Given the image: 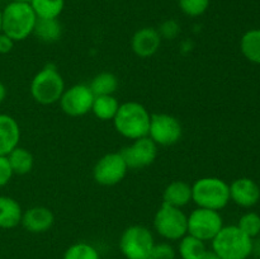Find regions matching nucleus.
<instances>
[{"label":"nucleus","mask_w":260,"mask_h":259,"mask_svg":"<svg viewBox=\"0 0 260 259\" xmlns=\"http://www.w3.org/2000/svg\"><path fill=\"white\" fill-rule=\"evenodd\" d=\"M149 111L139 102H126L121 104L113 118L114 128L119 135L128 140H137L149 136Z\"/></svg>","instance_id":"nucleus-1"},{"label":"nucleus","mask_w":260,"mask_h":259,"mask_svg":"<svg viewBox=\"0 0 260 259\" xmlns=\"http://www.w3.org/2000/svg\"><path fill=\"white\" fill-rule=\"evenodd\" d=\"M2 22L3 33L18 42L32 35L37 15L29 3L12 2L2 10Z\"/></svg>","instance_id":"nucleus-2"},{"label":"nucleus","mask_w":260,"mask_h":259,"mask_svg":"<svg viewBox=\"0 0 260 259\" xmlns=\"http://www.w3.org/2000/svg\"><path fill=\"white\" fill-rule=\"evenodd\" d=\"M253 243L236 225L223 226L212 239V250L221 259H248L253 254Z\"/></svg>","instance_id":"nucleus-3"},{"label":"nucleus","mask_w":260,"mask_h":259,"mask_svg":"<svg viewBox=\"0 0 260 259\" xmlns=\"http://www.w3.org/2000/svg\"><path fill=\"white\" fill-rule=\"evenodd\" d=\"M192 201L202 208L220 211L230 202V184L217 177H205L192 185Z\"/></svg>","instance_id":"nucleus-4"},{"label":"nucleus","mask_w":260,"mask_h":259,"mask_svg":"<svg viewBox=\"0 0 260 259\" xmlns=\"http://www.w3.org/2000/svg\"><path fill=\"white\" fill-rule=\"evenodd\" d=\"M65 91V81L57 69L47 65L38 71L30 83V95L43 106L55 104Z\"/></svg>","instance_id":"nucleus-5"},{"label":"nucleus","mask_w":260,"mask_h":259,"mask_svg":"<svg viewBox=\"0 0 260 259\" xmlns=\"http://www.w3.org/2000/svg\"><path fill=\"white\" fill-rule=\"evenodd\" d=\"M154 228L156 233L167 240H180L188 234V216L182 208L162 202L155 213Z\"/></svg>","instance_id":"nucleus-6"},{"label":"nucleus","mask_w":260,"mask_h":259,"mask_svg":"<svg viewBox=\"0 0 260 259\" xmlns=\"http://www.w3.org/2000/svg\"><path fill=\"white\" fill-rule=\"evenodd\" d=\"M154 245L152 233L141 225L127 228L119 239V250L126 259H147Z\"/></svg>","instance_id":"nucleus-7"},{"label":"nucleus","mask_w":260,"mask_h":259,"mask_svg":"<svg viewBox=\"0 0 260 259\" xmlns=\"http://www.w3.org/2000/svg\"><path fill=\"white\" fill-rule=\"evenodd\" d=\"M222 228L223 220L218 211L198 207L188 216V234L205 243L212 241Z\"/></svg>","instance_id":"nucleus-8"},{"label":"nucleus","mask_w":260,"mask_h":259,"mask_svg":"<svg viewBox=\"0 0 260 259\" xmlns=\"http://www.w3.org/2000/svg\"><path fill=\"white\" fill-rule=\"evenodd\" d=\"M127 167L121 152H109L96 161L93 169V177L101 185H116L126 177Z\"/></svg>","instance_id":"nucleus-9"},{"label":"nucleus","mask_w":260,"mask_h":259,"mask_svg":"<svg viewBox=\"0 0 260 259\" xmlns=\"http://www.w3.org/2000/svg\"><path fill=\"white\" fill-rule=\"evenodd\" d=\"M183 134L182 124L175 118L167 113L152 114L150 121L149 137L160 146H170L177 144Z\"/></svg>","instance_id":"nucleus-10"},{"label":"nucleus","mask_w":260,"mask_h":259,"mask_svg":"<svg viewBox=\"0 0 260 259\" xmlns=\"http://www.w3.org/2000/svg\"><path fill=\"white\" fill-rule=\"evenodd\" d=\"M94 96L95 95L90 90L89 85L76 84L69 89H65L58 102H60L61 109L68 116L80 117L91 111Z\"/></svg>","instance_id":"nucleus-11"},{"label":"nucleus","mask_w":260,"mask_h":259,"mask_svg":"<svg viewBox=\"0 0 260 259\" xmlns=\"http://www.w3.org/2000/svg\"><path fill=\"white\" fill-rule=\"evenodd\" d=\"M128 169H142L155 161L157 156V145L149 136L134 140L129 146L121 151Z\"/></svg>","instance_id":"nucleus-12"},{"label":"nucleus","mask_w":260,"mask_h":259,"mask_svg":"<svg viewBox=\"0 0 260 259\" xmlns=\"http://www.w3.org/2000/svg\"><path fill=\"white\" fill-rule=\"evenodd\" d=\"M161 45V37L156 28L144 27L136 30L131 40V47L135 55L146 58L155 55Z\"/></svg>","instance_id":"nucleus-13"},{"label":"nucleus","mask_w":260,"mask_h":259,"mask_svg":"<svg viewBox=\"0 0 260 259\" xmlns=\"http://www.w3.org/2000/svg\"><path fill=\"white\" fill-rule=\"evenodd\" d=\"M55 222L52 211L43 206H35L28 208L22 215L20 223L27 231L32 234H42L50 230Z\"/></svg>","instance_id":"nucleus-14"},{"label":"nucleus","mask_w":260,"mask_h":259,"mask_svg":"<svg viewBox=\"0 0 260 259\" xmlns=\"http://www.w3.org/2000/svg\"><path fill=\"white\" fill-rule=\"evenodd\" d=\"M230 200L241 207H253L260 200L259 185L250 178H239L230 184Z\"/></svg>","instance_id":"nucleus-15"},{"label":"nucleus","mask_w":260,"mask_h":259,"mask_svg":"<svg viewBox=\"0 0 260 259\" xmlns=\"http://www.w3.org/2000/svg\"><path fill=\"white\" fill-rule=\"evenodd\" d=\"M20 128L18 122L9 114H0V155L7 156L18 146Z\"/></svg>","instance_id":"nucleus-16"},{"label":"nucleus","mask_w":260,"mask_h":259,"mask_svg":"<svg viewBox=\"0 0 260 259\" xmlns=\"http://www.w3.org/2000/svg\"><path fill=\"white\" fill-rule=\"evenodd\" d=\"M162 198L164 203L183 208L192 201V185L183 180H174L167 185Z\"/></svg>","instance_id":"nucleus-17"},{"label":"nucleus","mask_w":260,"mask_h":259,"mask_svg":"<svg viewBox=\"0 0 260 259\" xmlns=\"http://www.w3.org/2000/svg\"><path fill=\"white\" fill-rule=\"evenodd\" d=\"M23 211L18 201L0 196V229H13L22 221Z\"/></svg>","instance_id":"nucleus-18"},{"label":"nucleus","mask_w":260,"mask_h":259,"mask_svg":"<svg viewBox=\"0 0 260 259\" xmlns=\"http://www.w3.org/2000/svg\"><path fill=\"white\" fill-rule=\"evenodd\" d=\"M119 106L117 98L114 95H95L91 106V112L94 116L102 121L113 119L117 114Z\"/></svg>","instance_id":"nucleus-19"},{"label":"nucleus","mask_w":260,"mask_h":259,"mask_svg":"<svg viewBox=\"0 0 260 259\" xmlns=\"http://www.w3.org/2000/svg\"><path fill=\"white\" fill-rule=\"evenodd\" d=\"M33 35L38 37V40L43 41V42H56L61 38L62 35V27L58 19H42V18H37L36 22L35 29H33Z\"/></svg>","instance_id":"nucleus-20"},{"label":"nucleus","mask_w":260,"mask_h":259,"mask_svg":"<svg viewBox=\"0 0 260 259\" xmlns=\"http://www.w3.org/2000/svg\"><path fill=\"white\" fill-rule=\"evenodd\" d=\"M7 157L14 174L25 175L33 169V164H35L33 155L24 147L17 146L7 155Z\"/></svg>","instance_id":"nucleus-21"},{"label":"nucleus","mask_w":260,"mask_h":259,"mask_svg":"<svg viewBox=\"0 0 260 259\" xmlns=\"http://www.w3.org/2000/svg\"><path fill=\"white\" fill-rule=\"evenodd\" d=\"M29 4L37 18L57 19L65 7V0H30Z\"/></svg>","instance_id":"nucleus-22"},{"label":"nucleus","mask_w":260,"mask_h":259,"mask_svg":"<svg viewBox=\"0 0 260 259\" xmlns=\"http://www.w3.org/2000/svg\"><path fill=\"white\" fill-rule=\"evenodd\" d=\"M240 48L249 61L260 65V29H250L241 37Z\"/></svg>","instance_id":"nucleus-23"},{"label":"nucleus","mask_w":260,"mask_h":259,"mask_svg":"<svg viewBox=\"0 0 260 259\" xmlns=\"http://www.w3.org/2000/svg\"><path fill=\"white\" fill-rule=\"evenodd\" d=\"M206 244L201 239L194 238V236L187 235L180 239L178 251L182 259H201L203 254L206 253Z\"/></svg>","instance_id":"nucleus-24"},{"label":"nucleus","mask_w":260,"mask_h":259,"mask_svg":"<svg viewBox=\"0 0 260 259\" xmlns=\"http://www.w3.org/2000/svg\"><path fill=\"white\" fill-rule=\"evenodd\" d=\"M89 88L94 95H113L118 88V79L112 73H101L94 76Z\"/></svg>","instance_id":"nucleus-25"},{"label":"nucleus","mask_w":260,"mask_h":259,"mask_svg":"<svg viewBox=\"0 0 260 259\" xmlns=\"http://www.w3.org/2000/svg\"><path fill=\"white\" fill-rule=\"evenodd\" d=\"M62 259H101V255L90 244L76 243L66 249Z\"/></svg>","instance_id":"nucleus-26"},{"label":"nucleus","mask_w":260,"mask_h":259,"mask_svg":"<svg viewBox=\"0 0 260 259\" xmlns=\"http://www.w3.org/2000/svg\"><path fill=\"white\" fill-rule=\"evenodd\" d=\"M239 229L249 238H255L260 234V216L255 212H248L243 215L239 220L238 225Z\"/></svg>","instance_id":"nucleus-27"},{"label":"nucleus","mask_w":260,"mask_h":259,"mask_svg":"<svg viewBox=\"0 0 260 259\" xmlns=\"http://www.w3.org/2000/svg\"><path fill=\"white\" fill-rule=\"evenodd\" d=\"M179 8L188 17H200L210 7L211 0H178Z\"/></svg>","instance_id":"nucleus-28"},{"label":"nucleus","mask_w":260,"mask_h":259,"mask_svg":"<svg viewBox=\"0 0 260 259\" xmlns=\"http://www.w3.org/2000/svg\"><path fill=\"white\" fill-rule=\"evenodd\" d=\"M157 32H159L161 40L162 38H165V40H174V38L179 35L180 25L177 20L168 19L160 24Z\"/></svg>","instance_id":"nucleus-29"},{"label":"nucleus","mask_w":260,"mask_h":259,"mask_svg":"<svg viewBox=\"0 0 260 259\" xmlns=\"http://www.w3.org/2000/svg\"><path fill=\"white\" fill-rule=\"evenodd\" d=\"M147 259H175V250L170 244H155Z\"/></svg>","instance_id":"nucleus-30"},{"label":"nucleus","mask_w":260,"mask_h":259,"mask_svg":"<svg viewBox=\"0 0 260 259\" xmlns=\"http://www.w3.org/2000/svg\"><path fill=\"white\" fill-rule=\"evenodd\" d=\"M13 170L9 164V160L5 155H0V187H4L10 182L13 177Z\"/></svg>","instance_id":"nucleus-31"},{"label":"nucleus","mask_w":260,"mask_h":259,"mask_svg":"<svg viewBox=\"0 0 260 259\" xmlns=\"http://www.w3.org/2000/svg\"><path fill=\"white\" fill-rule=\"evenodd\" d=\"M14 41L10 37H8L4 33H0V53L5 55V53H9L10 51L14 47Z\"/></svg>","instance_id":"nucleus-32"},{"label":"nucleus","mask_w":260,"mask_h":259,"mask_svg":"<svg viewBox=\"0 0 260 259\" xmlns=\"http://www.w3.org/2000/svg\"><path fill=\"white\" fill-rule=\"evenodd\" d=\"M201 259H221V258L213 250H206V253L203 254Z\"/></svg>","instance_id":"nucleus-33"},{"label":"nucleus","mask_w":260,"mask_h":259,"mask_svg":"<svg viewBox=\"0 0 260 259\" xmlns=\"http://www.w3.org/2000/svg\"><path fill=\"white\" fill-rule=\"evenodd\" d=\"M5 96H7V88H5L4 84L0 81V103H2L3 101L5 99Z\"/></svg>","instance_id":"nucleus-34"},{"label":"nucleus","mask_w":260,"mask_h":259,"mask_svg":"<svg viewBox=\"0 0 260 259\" xmlns=\"http://www.w3.org/2000/svg\"><path fill=\"white\" fill-rule=\"evenodd\" d=\"M253 253L255 254L258 258H260V240L256 241L255 244L253 243Z\"/></svg>","instance_id":"nucleus-35"},{"label":"nucleus","mask_w":260,"mask_h":259,"mask_svg":"<svg viewBox=\"0 0 260 259\" xmlns=\"http://www.w3.org/2000/svg\"><path fill=\"white\" fill-rule=\"evenodd\" d=\"M0 33H3V22H2V9H0Z\"/></svg>","instance_id":"nucleus-36"},{"label":"nucleus","mask_w":260,"mask_h":259,"mask_svg":"<svg viewBox=\"0 0 260 259\" xmlns=\"http://www.w3.org/2000/svg\"><path fill=\"white\" fill-rule=\"evenodd\" d=\"M12 2H19V3H29L30 0H12Z\"/></svg>","instance_id":"nucleus-37"}]
</instances>
